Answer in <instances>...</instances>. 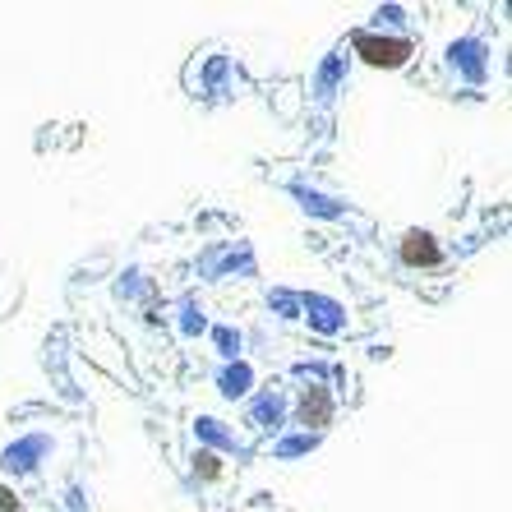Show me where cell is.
<instances>
[{"instance_id": "cell-20", "label": "cell", "mask_w": 512, "mask_h": 512, "mask_svg": "<svg viewBox=\"0 0 512 512\" xmlns=\"http://www.w3.org/2000/svg\"><path fill=\"white\" fill-rule=\"evenodd\" d=\"M70 508H74V512H84V489H79V485L70 489Z\"/></svg>"}, {"instance_id": "cell-1", "label": "cell", "mask_w": 512, "mask_h": 512, "mask_svg": "<svg viewBox=\"0 0 512 512\" xmlns=\"http://www.w3.org/2000/svg\"><path fill=\"white\" fill-rule=\"evenodd\" d=\"M351 56L365 60L370 70H406L416 56V42L402 33H374V28H356L351 33Z\"/></svg>"}, {"instance_id": "cell-10", "label": "cell", "mask_w": 512, "mask_h": 512, "mask_svg": "<svg viewBox=\"0 0 512 512\" xmlns=\"http://www.w3.org/2000/svg\"><path fill=\"white\" fill-rule=\"evenodd\" d=\"M346 79V51L337 47V51H328L323 56V65H319V74H314V97L319 102H333V93H337V84Z\"/></svg>"}, {"instance_id": "cell-3", "label": "cell", "mask_w": 512, "mask_h": 512, "mask_svg": "<svg viewBox=\"0 0 512 512\" xmlns=\"http://www.w3.org/2000/svg\"><path fill=\"white\" fill-rule=\"evenodd\" d=\"M397 263L411 268V273H439L443 263H448V250H443V240L434 236V231L411 227L397 240Z\"/></svg>"}, {"instance_id": "cell-12", "label": "cell", "mask_w": 512, "mask_h": 512, "mask_svg": "<svg viewBox=\"0 0 512 512\" xmlns=\"http://www.w3.org/2000/svg\"><path fill=\"white\" fill-rule=\"evenodd\" d=\"M291 194L300 199V208H305V213H314V217H342V203L328 199V194L305 190V185H291Z\"/></svg>"}, {"instance_id": "cell-14", "label": "cell", "mask_w": 512, "mask_h": 512, "mask_svg": "<svg viewBox=\"0 0 512 512\" xmlns=\"http://www.w3.org/2000/svg\"><path fill=\"white\" fill-rule=\"evenodd\" d=\"M190 462H194V480H203V485H217V480L227 476V462L217 453H208V448H199Z\"/></svg>"}, {"instance_id": "cell-16", "label": "cell", "mask_w": 512, "mask_h": 512, "mask_svg": "<svg viewBox=\"0 0 512 512\" xmlns=\"http://www.w3.org/2000/svg\"><path fill=\"white\" fill-rule=\"evenodd\" d=\"M268 310H277L282 319H300V296H291V291H268Z\"/></svg>"}, {"instance_id": "cell-7", "label": "cell", "mask_w": 512, "mask_h": 512, "mask_svg": "<svg viewBox=\"0 0 512 512\" xmlns=\"http://www.w3.org/2000/svg\"><path fill=\"white\" fill-rule=\"evenodd\" d=\"M448 65L462 74L466 84H485L489 79V47L480 37H457L453 47H448Z\"/></svg>"}, {"instance_id": "cell-15", "label": "cell", "mask_w": 512, "mask_h": 512, "mask_svg": "<svg viewBox=\"0 0 512 512\" xmlns=\"http://www.w3.org/2000/svg\"><path fill=\"white\" fill-rule=\"evenodd\" d=\"M208 333V319H203V305L194 296L180 300V337H199Z\"/></svg>"}, {"instance_id": "cell-9", "label": "cell", "mask_w": 512, "mask_h": 512, "mask_svg": "<svg viewBox=\"0 0 512 512\" xmlns=\"http://www.w3.org/2000/svg\"><path fill=\"white\" fill-rule=\"evenodd\" d=\"M254 383H259V374H254V365L245 356L231 360V365H222L217 370V393L227 397V402H250Z\"/></svg>"}, {"instance_id": "cell-11", "label": "cell", "mask_w": 512, "mask_h": 512, "mask_svg": "<svg viewBox=\"0 0 512 512\" xmlns=\"http://www.w3.org/2000/svg\"><path fill=\"white\" fill-rule=\"evenodd\" d=\"M314 448H319V439H314V434H282V439L273 443V457L277 462H296V457H305V453H314Z\"/></svg>"}, {"instance_id": "cell-8", "label": "cell", "mask_w": 512, "mask_h": 512, "mask_svg": "<svg viewBox=\"0 0 512 512\" xmlns=\"http://www.w3.org/2000/svg\"><path fill=\"white\" fill-rule=\"evenodd\" d=\"M194 439L208 448V453H217V457H227V453H245V443L236 439V429H227L217 416H194Z\"/></svg>"}, {"instance_id": "cell-5", "label": "cell", "mask_w": 512, "mask_h": 512, "mask_svg": "<svg viewBox=\"0 0 512 512\" xmlns=\"http://www.w3.org/2000/svg\"><path fill=\"white\" fill-rule=\"evenodd\" d=\"M286 411H291V397L277 393V388H259V393H250V406H245V425L259 429V434H282Z\"/></svg>"}, {"instance_id": "cell-6", "label": "cell", "mask_w": 512, "mask_h": 512, "mask_svg": "<svg viewBox=\"0 0 512 512\" xmlns=\"http://www.w3.org/2000/svg\"><path fill=\"white\" fill-rule=\"evenodd\" d=\"M300 319L310 323L319 337H337L346 328V310L333 296H319V291H305V296H300Z\"/></svg>"}, {"instance_id": "cell-4", "label": "cell", "mask_w": 512, "mask_h": 512, "mask_svg": "<svg viewBox=\"0 0 512 512\" xmlns=\"http://www.w3.org/2000/svg\"><path fill=\"white\" fill-rule=\"evenodd\" d=\"M51 448H56L51 434H24V439H14L10 448L0 453V466H5L10 476H37L42 462L51 457Z\"/></svg>"}, {"instance_id": "cell-2", "label": "cell", "mask_w": 512, "mask_h": 512, "mask_svg": "<svg viewBox=\"0 0 512 512\" xmlns=\"http://www.w3.org/2000/svg\"><path fill=\"white\" fill-rule=\"evenodd\" d=\"M337 420V397L328 383H305L291 397V411H286V425H296L300 434H314L319 439L323 429H333Z\"/></svg>"}, {"instance_id": "cell-13", "label": "cell", "mask_w": 512, "mask_h": 512, "mask_svg": "<svg viewBox=\"0 0 512 512\" xmlns=\"http://www.w3.org/2000/svg\"><path fill=\"white\" fill-rule=\"evenodd\" d=\"M213 346H217V356L227 360H240V351H245V333H240V328H231V323H217L213 328Z\"/></svg>"}, {"instance_id": "cell-18", "label": "cell", "mask_w": 512, "mask_h": 512, "mask_svg": "<svg viewBox=\"0 0 512 512\" xmlns=\"http://www.w3.org/2000/svg\"><path fill=\"white\" fill-rule=\"evenodd\" d=\"M0 512H24V499L14 485H0Z\"/></svg>"}, {"instance_id": "cell-19", "label": "cell", "mask_w": 512, "mask_h": 512, "mask_svg": "<svg viewBox=\"0 0 512 512\" xmlns=\"http://www.w3.org/2000/svg\"><path fill=\"white\" fill-rule=\"evenodd\" d=\"M374 19H379V28H383V24L397 28V24H406V10H402V5H388V10H379Z\"/></svg>"}, {"instance_id": "cell-17", "label": "cell", "mask_w": 512, "mask_h": 512, "mask_svg": "<svg viewBox=\"0 0 512 512\" xmlns=\"http://www.w3.org/2000/svg\"><path fill=\"white\" fill-rule=\"evenodd\" d=\"M291 374H296V379H305V383H323V374H328V365H323V360H314V365H310V360H300V365H296V370H291Z\"/></svg>"}]
</instances>
